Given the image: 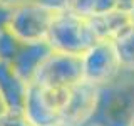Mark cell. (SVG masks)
I'll return each instance as SVG.
<instances>
[{
    "mask_svg": "<svg viewBox=\"0 0 134 126\" xmlns=\"http://www.w3.org/2000/svg\"><path fill=\"white\" fill-rule=\"evenodd\" d=\"M134 118V74L122 72L112 84L100 89V103L94 126H129Z\"/></svg>",
    "mask_w": 134,
    "mask_h": 126,
    "instance_id": "1",
    "label": "cell"
},
{
    "mask_svg": "<svg viewBox=\"0 0 134 126\" xmlns=\"http://www.w3.org/2000/svg\"><path fill=\"white\" fill-rule=\"evenodd\" d=\"M94 42L97 40L91 30L87 19L79 17L69 10L54 15L47 37V45L52 50L82 56Z\"/></svg>",
    "mask_w": 134,
    "mask_h": 126,
    "instance_id": "2",
    "label": "cell"
},
{
    "mask_svg": "<svg viewBox=\"0 0 134 126\" xmlns=\"http://www.w3.org/2000/svg\"><path fill=\"white\" fill-rule=\"evenodd\" d=\"M54 14L37 5L34 0L12 7L7 30L24 44H47Z\"/></svg>",
    "mask_w": 134,
    "mask_h": 126,
    "instance_id": "3",
    "label": "cell"
},
{
    "mask_svg": "<svg viewBox=\"0 0 134 126\" xmlns=\"http://www.w3.org/2000/svg\"><path fill=\"white\" fill-rule=\"evenodd\" d=\"M81 81V56L50 50V54L40 62V66L34 72L30 84L39 87H50V89H70Z\"/></svg>",
    "mask_w": 134,
    "mask_h": 126,
    "instance_id": "4",
    "label": "cell"
},
{
    "mask_svg": "<svg viewBox=\"0 0 134 126\" xmlns=\"http://www.w3.org/2000/svg\"><path fill=\"white\" fill-rule=\"evenodd\" d=\"M82 81L104 89L122 74L112 42L97 40L81 56Z\"/></svg>",
    "mask_w": 134,
    "mask_h": 126,
    "instance_id": "5",
    "label": "cell"
},
{
    "mask_svg": "<svg viewBox=\"0 0 134 126\" xmlns=\"http://www.w3.org/2000/svg\"><path fill=\"white\" fill-rule=\"evenodd\" d=\"M69 89H50L30 84L24 111L34 126H62Z\"/></svg>",
    "mask_w": 134,
    "mask_h": 126,
    "instance_id": "6",
    "label": "cell"
},
{
    "mask_svg": "<svg viewBox=\"0 0 134 126\" xmlns=\"http://www.w3.org/2000/svg\"><path fill=\"white\" fill-rule=\"evenodd\" d=\"M100 103V89L81 81L69 89L64 111L62 126H89L96 118Z\"/></svg>",
    "mask_w": 134,
    "mask_h": 126,
    "instance_id": "7",
    "label": "cell"
},
{
    "mask_svg": "<svg viewBox=\"0 0 134 126\" xmlns=\"http://www.w3.org/2000/svg\"><path fill=\"white\" fill-rule=\"evenodd\" d=\"M30 82L7 62L0 61V99L7 109H24Z\"/></svg>",
    "mask_w": 134,
    "mask_h": 126,
    "instance_id": "8",
    "label": "cell"
},
{
    "mask_svg": "<svg viewBox=\"0 0 134 126\" xmlns=\"http://www.w3.org/2000/svg\"><path fill=\"white\" fill-rule=\"evenodd\" d=\"M87 20H89L91 30L94 34L96 40L114 42L126 29H129V25L134 22V17L121 10H112L107 14L94 15Z\"/></svg>",
    "mask_w": 134,
    "mask_h": 126,
    "instance_id": "9",
    "label": "cell"
},
{
    "mask_svg": "<svg viewBox=\"0 0 134 126\" xmlns=\"http://www.w3.org/2000/svg\"><path fill=\"white\" fill-rule=\"evenodd\" d=\"M50 49L47 44H24L20 52L17 54L15 61L12 62V67L19 72L25 81L30 82L34 72L37 71V67L40 66V62L50 54Z\"/></svg>",
    "mask_w": 134,
    "mask_h": 126,
    "instance_id": "10",
    "label": "cell"
},
{
    "mask_svg": "<svg viewBox=\"0 0 134 126\" xmlns=\"http://www.w3.org/2000/svg\"><path fill=\"white\" fill-rule=\"evenodd\" d=\"M122 72L134 74V22L112 42Z\"/></svg>",
    "mask_w": 134,
    "mask_h": 126,
    "instance_id": "11",
    "label": "cell"
},
{
    "mask_svg": "<svg viewBox=\"0 0 134 126\" xmlns=\"http://www.w3.org/2000/svg\"><path fill=\"white\" fill-rule=\"evenodd\" d=\"M0 126H34L24 109H3L0 114Z\"/></svg>",
    "mask_w": 134,
    "mask_h": 126,
    "instance_id": "12",
    "label": "cell"
},
{
    "mask_svg": "<svg viewBox=\"0 0 134 126\" xmlns=\"http://www.w3.org/2000/svg\"><path fill=\"white\" fill-rule=\"evenodd\" d=\"M37 5L44 7L45 10L55 14H62V12H67L70 7V0H34Z\"/></svg>",
    "mask_w": 134,
    "mask_h": 126,
    "instance_id": "13",
    "label": "cell"
},
{
    "mask_svg": "<svg viewBox=\"0 0 134 126\" xmlns=\"http://www.w3.org/2000/svg\"><path fill=\"white\" fill-rule=\"evenodd\" d=\"M12 7L7 5V3H0V32L7 29V22H8V17H10Z\"/></svg>",
    "mask_w": 134,
    "mask_h": 126,
    "instance_id": "14",
    "label": "cell"
},
{
    "mask_svg": "<svg viewBox=\"0 0 134 126\" xmlns=\"http://www.w3.org/2000/svg\"><path fill=\"white\" fill-rule=\"evenodd\" d=\"M116 8L134 17V0H116Z\"/></svg>",
    "mask_w": 134,
    "mask_h": 126,
    "instance_id": "15",
    "label": "cell"
},
{
    "mask_svg": "<svg viewBox=\"0 0 134 126\" xmlns=\"http://www.w3.org/2000/svg\"><path fill=\"white\" fill-rule=\"evenodd\" d=\"M22 2H27V0H3V3H7V5H10V7L17 5V3H22Z\"/></svg>",
    "mask_w": 134,
    "mask_h": 126,
    "instance_id": "16",
    "label": "cell"
},
{
    "mask_svg": "<svg viewBox=\"0 0 134 126\" xmlns=\"http://www.w3.org/2000/svg\"><path fill=\"white\" fill-rule=\"evenodd\" d=\"M3 109H5V106H3V103H2V99H0V114L3 113Z\"/></svg>",
    "mask_w": 134,
    "mask_h": 126,
    "instance_id": "17",
    "label": "cell"
},
{
    "mask_svg": "<svg viewBox=\"0 0 134 126\" xmlns=\"http://www.w3.org/2000/svg\"><path fill=\"white\" fill-rule=\"evenodd\" d=\"M129 126H134V118L131 119V123H129Z\"/></svg>",
    "mask_w": 134,
    "mask_h": 126,
    "instance_id": "18",
    "label": "cell"
},
{
    "mask_svg": "<svg viewBox=\"0 0 134 126\" xmlns=\"http://www.w3.org/2000/svg\"><path fill=\"white\" fill-rule=\"evenodd\" d=\"M0 3H3V0H0Z\"/></svg>",
    "mask_w": 134,
    "mask_h": 126,
    "instance_id": "19",
    "label": "cell"
},
{
    "mask_svg": "<svg viewBox=\"0 0 134 126\" xmlns=\"http://www.w3.org/2000/svg\"><path fill=\"white\" fill-rule=\"evenodd\" d=\"M89 126H94V124H89Z\"/></svg>",
    "mask_w": 134,
    "mask_h": 126,
    "instance_id": "20",
    "label": "cell"
}]
</instances>
